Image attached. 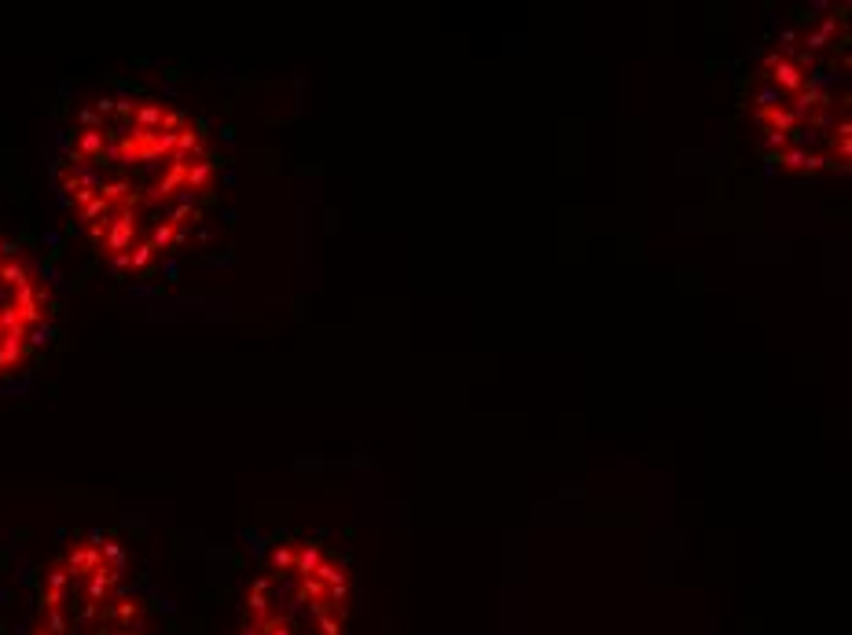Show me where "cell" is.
Returning a JSON list of instances; mask_svg holds the SVG:
<instances>
[{"mask_svg":"<svg viewBox=\"0 0 852 635\" xmlns=\"http://www.w3.org/2000/svg\"><path fill=\"white\" fill-rule=\"evenodd\" d=\"M217 176L206 125L144 89L92 96L52 169L70 224L118 276H151L180 257L210 213Z\"/></svg>","mask_w":852,"mask_h":635,"instance_id":"6da1fadb","label":"cell"},{"mask_svg":"<svg viewBox=\"0 0 852 635\" xmlns=\"http://www.w3.org/2000/svg\"><path fill=\"white\" fill-rule=\"evenodd\" d=\"M742 107L775 169L849 173V4H816L786 19L750 62Z\"/></svg>","mask_w":852,"mask_h":635,"instance_id":"7a4b0ae2","label":"cell"},{"mask_svg":"<svg viewBox=\"0 0 852 635\" xmlns=\"http://www.w3.org/2000/svg\"><path fill=\"white\" fill-rule=\"evenodd\" d=\"M26 635H147L129 558L111 536H81L56 555Z\"/></svg>","mask_w":852,"mask_h":635,"instance_id":"3957f363","label":"cell"},{"mask_svg":"<svg viewBox=\"0 0 852 635\" xmlns=\"http://www.w3.org/2000/svg\"><path fill=\"white\" fill-rule=\"evenodd\" d=\"M346 566L309 540H291L250 584L239 635H346Z\"/></svg>","mask_w":852,"mask_h":635,"instance_id":"277c9868","label":"cell"},{"mask_svg":"<svg viewBox=\"0 0 852 635\" xmlns=\"http://www.w3.org/2000/svg\"><path fill=\"white\" fill-rule=\"evenodd\" d=\"M52 323V294L37 261L0 235V378L15 375L41 349Z\"/></svg>","mask_w":852,"mask_h":635,"instance_id":"5b68a950","label":"cell"}]
</instances>
